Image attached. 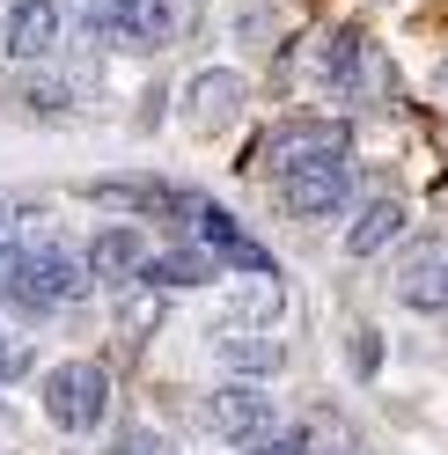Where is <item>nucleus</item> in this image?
<instances>
[{"label": "nucleus", "mask_w": 448, "mask_h": 455, "mask_svg": "<svg viewBox=\"0 0 448 455\" xmlns=\"http://www.w3.org/2000/svg\"><path fill=\"white\" fill-rule=\"evenodd\" d=\"M155 287H213L220 279V258L213 250H162V258L148 265Z\"/></svg>", "instance_id": "nucleus-15"}, {"label": "nucleus", "mask_w": 448, "mask_h": 455, "mask_svg": "<svg viewBox=\"0 0 448 455\" xmlns=\"http://www.w3.org/2000/svg\"><path fill=\"white\" fill-rule=\"evenodd\" d=\"M44 419L60 426V434H74V441L103 434V419H110V375L96 360H60L44 375Z\"/></svg>", "instance_id": "nucleus-3"}, {"label": "nucleus", "mask_w": 448, "mask_h": 455, "mask_svg": "<svg viewBox=\"0 0 448 455\" xmlns=\"http://www.w3.org/2000/svg\"><path fill=\"white\" fill-rule=\"evenodd\" d=\"M199 243L213 250V258H228V265H243V272H272V258H265V250L250 243V235H243V228H236L228 213H220V206H206V213H199Z\"/></svg>", "instance_id": "nucleus-12"}, {"label": "nucleus", "mask_w": 448, "mask_h": 455, "mask_svg": "<svg viewBox=\"0 0 448 455\" xmlns=\"http://www.w3.org/2000/svg\"><path fill=\"white\" fill-rule=\"evenodd\" d=\"M397 301L419 308V316H448V258H427L397 279Z\"/></svg>", "instance_id": "nucleus-14"}, {"label": "nucleus", "mask_w": 448, "mask_h": 455, "mask_svg": "<svg viewBox=\"0 0 448 455\" xmlns=\"http://www.w3.org/2000/svg\"><path fill=\"white\" fill-rule=\"evenodd\" d=\"M324 162H353V125L346 118H324V110H294L265 132V169L279 184L301 177V169H324Z\"/></svg>", "instance_id": "nucleus-2"}, {"label": "nucleus", "mask_w": 448, "mask_h": 455, "mask_svg": "<svg viewBox=\"0 0 448 455\" xmlns=\"http://www.w3.org/2000/svg\"><path fill=\"white\" fill-rule=\"evenodd\" d=\"M316 74H324V89H339L353 103H382L389 96V67H382V52L368 44V30H331L324 52H316Z\"/></svg>", "instance_id": "nucleus-4"}, {"label": "nucleus", "mask_w": 448, "mask_h": 455, "mask_svg": "<svg viewBox=\"0 0 448 455\" xmlns=\"http://www.w3.org/2000/svg\"><path fill=\"white\" fill-rule=\"evenodd\" d=\"M346 198H353V162H324V169H301V177L279 184V206L294 220H324V213H339Z\"/></svg>", "instance_id": "nucleus-9"}, {"label": "nucleus", "mask_w": 448, "mask_h": 455, "mask_svg": "<svg viewBox=\"0 0 448 455\" xmlns=\"http://www.w3.org/2000/svg\"><path fill=\"white\" fill-rule=\"evenodd\" d=\"M243 74H228V67H199L184 81V118L199 125V132H220V125H236L243 118Z\"/></svg>", "instance_id": "nucleus-7"}, {"label": "nucleus", "mask_w": 448, "mask_h": 455, "mask_svg": "<svg viewBox=\"0 0 448 455\" xmlns=\"http://www.w3.org/2000/svg\"><path fill=\"white\" fill-rule=\"evenodd\" d=\"M81 258H89V279H103V287H132V279H148L155 250H148L140 228H96Z\"/></svg>", "instance_id": "nucleus-6"}, {"label": "nucleus", "mask_w": 448, "mask_h": 455, "mask_svg": "<svg viewBox=\"0 0 448 455\" xmlns=\"http://www.w3.org/2000/svg\"><path fill=\"white\" fill-rule=\"evenodd\" d=\"M220 367L228 375H243V382H258V375H279V346L272 338H220Z\"/></svg>", "instance_id": "nucleus-16"}, {"label": "nucleus", "mask_w": 448, "mask_h": 455, "mask_svg": "<svg viewBox=\"0 0 448 455\" xmlns=\"http://www.w3.org/2000/svg\"><path fill=\"white\" fill-rule=\"evenodd\" d=\"M250 455H309V434H287V426H279L272 441H258Z\"/></svg>", "instance_id": "nucleus-19"}, {"label": "nucleus", "mask_w": 448, "mask_h": 455, "mask_svg": "<svg viewBox=\"0 0 448 455\" xmlns=\"http://www.w3.org/2000/svg\"><path fill=\"white\" fill-rule=\"evenodd\" d=\"M81 279H89V265H74L67 250H15L8 258V272H0V301L15 308V316H60V308L81 294Z\"/></svg>", "instance_id": "nucleus-1"}, {"label": "nucleus", "mask_w": 448, "mask_h": 455, "mask_svg": "<svg viewBox=\"0 0 448 455\" xmlns=\"http://www.w3.org/2000/svg\"><path fill=\"white\" fill-rule=\"evenodd\" d=\"M199 22H206L199 0H140L125 44H140V52H170V44H184L191 30H199Z\"/></svg>", "instance_id": "nucleus-10"}, {"label": "nucleus", "mask_w": 448, "mask_h": 455, "mask_svg": "<svg viewBox=\"0 0 448 455\" xmlns=\"http://www.w3.org/2000/svg\"><path fill=\"white\" fill-rule=\"evenodd\" d=\"M22 375H30V353H22V346H8V338H0V382H22Z\"/></svg>", "instance_id": "nucleus-20"}, {"label": "nucleus", "mask_w": 448, "mask_h": 455, "mask_svg": "<svg viewBox=\"0 0 448 455\" xmlns=\"http://www.w3.org/2000/svg\"><path fill=\"white\" fill-rule=\"evenodd\" d=\"M103 455H177L170 441L155 434V426H118V434H110V448Z\"/></svg>", "instance_id": "nucleus-18"}, {"label": "nucleus", "mask_w": 448, "mask_h": 455, "mask_svg": "<svg viewBox=\"0 0 448 455\" xmlns=\"http://www.w3.org/2000/svg\"><path fill=\"white\" fill-rule=\"evenodd\" d=\"M0 37H8V60H52V44H60V8H52V0H15Z\"/></svg>", "instance_id": "nucleus-11"}, {"label": "nucleus", "mask_w": 448, "mask_h": 455, "mask_svg": "<svg viewBox=\"0 0 448 455\" xmlns=\"http://www.w3.org/2000/svg\"><path fill=\"white\" fill-rule=\"evenodd\" d=\"M132 8H140V0H74V22H81L89 37H118V44H125Z\"/></svg>", "instance_id": "nucleus-17"}, {"label": "nucleus", "mask_w": 448, "mask_h": 455, "mask_svg": "<svg viewBox=\"0 0 448 455\" xmlns=\"http://www.w3.org/2000/svg\"><path fill=\"white\" fill-rule=\"evenodd\" d=\"M309 455H360V448H353V441L339 434V426H331V434H324V441H309Z\"/></svg>", "instance_id": "nucleus-21"}, {"label": "nucleus", "mask_w": 448, "mask_h": 455, "mask_svg": "<svg viewBox=\"0 0 448 455\" xmlns=\"http://www.w3.org/2000/svg\"><path fill=\"white\" fill-rule=\"evenodd\" d=\"M206 419H213V434H220V441H243V448H258V441L279 434V426H272V396H265V389H250V382L213 389V396H206Z\"/></svg>", "instance_id": "nucleus-5"}, {"label": "nucleus", "mask_w": 448, "mask_h": 455, "mask_svg": "<svg viewBox=\"0 0 448 455\" xmlns=\"http://www.w3.org/2000/svg\"><path fill=\"white\" fill-rule=\"evenodd\" d=\"M279 308H287V287H279L272 272H250L243 287L220 294V338H243V331L272 338V316H279Z\"/></svg>", "instance_id": "nucleus-8"}, {"label": "nucleus", "mask_w": 448, "mask_h": 455, "mask_svg": "<svg viewBox=\"0 0 448 455\" xmlns=\"http://www.w3.org/2000/svg\"><path fill=\"white\" fill-rule=\"evenodd\" d=\"M397 228H404V198H375V206L353 220V235H346V258H375L382 243H397Z\"/></svg>", "instance_id": "nucleus-13"}]
</instances>
